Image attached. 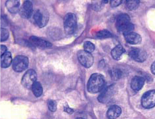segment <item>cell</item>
Segmentation results:
<instances>
[{"label": "cell", "mask_w": 155, "mask_h": 119, "mask_svg": "<svg viewBox=\"0 0 155 119\" xmlns=\"http://www.w3.org/2000/svg\"><path fill=\"white\" fill-rule=\"evenodd\" d=\"M31 89L35 97H38L41 96L43 93V87L39 82L36 81L32 87Z\"/></svg>", "instance_id": "cell-19"}, {"label": "cell", "mask_w": 155, "mask_h": 119, "mask_svg": "<svg viewBox=\"0 0 155 119\" xmlns=\"http://www.w3.org/2000/svg\"><path fill=\"white\" fill-rule=\"evenodd\" d=\"M103 3H108V1H103Z\"/></svg>", "instance_id": "cell-31"}, {"label": "cell", "mask_w": 155, "mask_h": 119, "mask_svg": "<svg viewBox=\"0 0 155 119\" xmlns=\"http://www.w3.org/2000/svg\"><path fill=\"white\" fill-rule=\"evenodd\" d=\"M33 18L36 24L39 28L45 26L48 22L49 19L47 14L39 9L35 12Z\"/></svg>", "instance_id": "cell-8"}, {"label": "cell", "mask_w": 155, "mask_h": 119, "mask_svg": "<svg viewBox=\"0 0 155 119\" xmlns=\"http://www.w3.org/2000/svg\"><path fill=\"white\" fill-rule=\"evenodd\" d=\"M77 57L79 62L86 68H90L93 64L94 58L91 53L81 50L78 52Z\"/></svg>", "instance_id": "cell-6"}, {"label": "cell", "mask_w": 155, "mask_h": 119, "mask_svg": "<svg viewBox=\"0 0 155 119\" xmlns=\"http://www.w3.org/2000/svg\"><path fill=\"white\" fill-rule=\"evenodd\" d=\"M140 1L139 0H128L126 2L127 9L129 10L137 9L140 5Z\"/></svg>", "instance_id": "cell-21"}, {"label": "cell", "mask_w": 155, "mask_h": 119, "mask_svg": "<svg viewBox=\"0 0 155 119\" xmlns=\"http://www.w3.org/2000/svg\"><path fill=\"white\" fill-rule=\"evenodd\" d=\"M124 35L126 41L129 44L138 45L140 44L142 41L141 36L132 31L124 33Z\"/></svg>", "instance_id": "cell-12"}, {"label": "cell", "mask_w": 155, "mask_h": 119, "mask_svg": "<svg viewBox=\"0 0 155 119\" xmlns=\"http://www.w3.org/2000/svg\"><path fill=\"white\" fill-rule=\"evenodd\" d=\"M126 50L121 44H119L115 46L111 51V54L113 58L116 60L120 59Z\"/></svg>", "instance_id": "cell-17"}, {"label": "cell", "mask_w": 155, "mask_h": 119, "mask_svg": "<svg viewBox=\"0 0 155 119\" xmlns=\"http://www.w3.org/2000/svg\"><path fill=\"white\" fill-rule=\"evenodd\" d=\"M129 55L135 61L140 63L144 62L147 57L146 51L137 48L131 49L129 53Z\"/></svg>", "instance_id": "cell-10"}, {"label": "cell", "mask_w": 155, "mask_h": 119, "mask_svg": "<svg viewBox=\"0 0 155 119\" xmlns=\"http://www.w3.org/2000/svg\"><path fill=\"white\" fill-rule=\"evenodd\" d=\"M1 42L6 41L9 38L10 33L9 32L7 29L5 28H1Z\"/></svg>", "instance_id": "cell-24"}, {"label": "cell", "mask_w": 155, "mask_h": 119, "mask_svg": "<svg viewBox=\"0 0 155 119\" xmlns=\"http://www.w3.org/2000/svg\"><path fill=\"white\" fill-rule=\"evenodd\" d=\"M76 119H85L84 118L82 117H78Z\"/></svg>", "instance_id": "cell-32"}, {"label": "cell", "mask_w": 155, "mask_h": 119, "mask_svg": "<svg viewBox=\"0 0 155 119\" xmlns=\"http://www.w3.org/2000/svg\"><path fill=\"white\" fill-rule=\"evenodd\" d=\"M116 26L118 31L123 34L132 32L134 28V25L130 22L129 15L127 14H122L118 16Z\"/></svg>", "instance_id": "cell-2"}, {"label": "cell", "mask_w": 155, "mask_h": 119, "mask_svg": "<svg viewBox=\"0 0 155 119\" xmlns=\"http://www.w3.org/2000/svg\"><path fill=\"white\" fill-rule=\"evenodd\" d=\"M113 35L110 32L107 30H103L97 32L95 37L98 39H104L112 37Z\"/></svg>", "instance_id": "cell-22"}, {"label": "cell", "mask_w": 155, "mask_h": 119, "mask_svg": "<svg viewBox=\"0 0 155 119\" xmlns=\"http://www.w3.org/2000/svg\"><path fill=\"white\" fill-rule=\"evenodd\" d=\"M145 80L143 78L140 76H135L131 82V88L134 90H140L143 86Z\"/></svg>", "instance_id": "cell-15"}, {"label": "cell", "mask_w": 155, "mask_h": 119, "mask_svg": "<svg viewBox=\"0 0 155 119\" xmlns=\"http://www.w3.org/2000/svg\"><path fill=\"white\" fill-rule=\"evenodd\" d=\"M7 48L6 46L4 45L1 46V55L7 52Z\"/></svg>", "instance_id": "cell-29"}, {"label": "cell", "mask_w": 155, "mask_h": 119, "mask_svg": "<svg viewBox=\"0 0 155 119\" xmlns=\"http://www.w3.org/2000/svg\"><path fill=\"white\" fill-rule=\"evenodd\" d=\"M1 24L3 23V25L6 26L7 25L8 19L5 15H3L1 17Z\"/></svg>", "instance_id": "cell-27"}, {"label": "cell", "mask_w": 155, "mask_h": 119, "mask_svg": "<svg viewBox=\"0 0 155 119\" xmlns=\"http://www.w3.org/2000/svg\"><path fill=\"white\" fill-rule=\"evenodd\" d=\"M33 12V5L29 1H25L20 9L19 12L21 17L25 19H29Z\"/></svg>", "instance_id": "cell-9"}, {"label": "cell", "mask_w": 155, "mask_h": 119, "mask_svg": "<svg viewBox=\"0 0 155 119\" xmlns=\"http://www.w3.org/2000/svg\"><path fill=\"white\" fill-rule=\"evenodd\" d=\"M29 41L35 46H37L40 48H50L53 46L52 43L50 42L35 36H31Z\"/></svg>", "instance_id": "cell-11"}, {"label": "cell", "mask_w": 155, "mask_h": 119, "mask_svg": "<svg viewBox=\"0 0 155 119\" xmlns=\"http://www.w3.org/2000/svg\"><path fill=\"white\" fill-rule=\"evenodd\" d=\"M141 104L146 109L152 108L155 106V90L148 91L143 95Z\"/></svg>", "instance_id": "cell-7"}, {"label": "cell", "mask_w": 155, "mask_h": 119, "mask_svg": "<svg viewBox=\"0 0 155 119\" xmlns=\"http://www.w3.org/2000/svg\"><path fill=\"white\" fill-rule=\"evenodd\" d=\"M112 87L111 86L107 87L103 90L102 92L98 97L99 102L105 103L109 100L112 94Z\"/></svg>", "instance_id": "cell-18"}, {"label": "cell", "mask_w": 155, "mask_h": 119, "mask_svg": "<svg viewBox=\"0 0 155 119\" xmlns=\"http://www.w3.org/2000/svg\"><path fill=\"white\" fill-rule=\"evenodd\" d=\"M11 52L7 51L1 55V64L2 68L6 69L9 67L13 62Z\"/></svg>", "instance_id": "cell-16"}, {"label": "cell", "mask_w": 155, "mask_h": 119, "mask_svg": "<svg viewBox=\"0 0 155 119\" xmlns=\"http://www.w3.org/2000/svg\"><path fill=\"white\" fill-rule=\"evenodd\" d=\"M64 27L65 33L68 35L73 34L77 27V19L74 14H67L64 19Z\"/></svg>", "instance_id": "cell-3"}, {"label": "cell", "mask_w": 155, "mask_h": 119, "mask_svg": "<svg viewBox=\"0 0 155 119\" xmlns=\"http://www.w3.org/2000/svg\"><path fill=\"white\" fill-rule=\"evenodd\" d=\"M64 110L66 113L70 114H73L74 112V110L70 108L68 106H66L64 107Z\"/></svg>", "instance_id": "cell-28"}, {"label": "cell", "mask_w": 155, "mask_h": 119, "mask_svg": "<svg viewBox=\"0 0 155 119\" xmlns=\"http://www.w3.org/2000/svg\"><path fill=\"white\" fill-rule=\"evenodd\" d=\"M105 85V78L102 74L94 73L91 75L87 83V88L92 93L100 92L104 89Z\"/></svg>", "instance_id": "cell-1"}, {"label": "cell", "mask_w": 155, "mask_h": 119, "mask_svg": "<svg viewBox=\"0 0 155 119\" xmlns=\"http://www.w3.org/2000/svg\"><path fill=\"white\" fill-rule=\"evenodd\" d=\"M83 47L84 50L91 53L93 52L95 49V46L94 43L89 41L85 42Z\"/></svg>", "instance_id": "cell-23"}, {"label": "cell", "mask_w": 155, "mask_h": 119, "mask_svg": "<svg viewBox=\"0 0 155 119\" xmlns=\"http://www.w3.org/2000/svg\"><path fill=\"white\" fill-rule=\"evenodd\" d=\"M48 106L49 110L51 112L56 111L57 109V103L54 100H50L48 101Z\"/></svg>", "instance_id": "cell-25"}, {"label": "cell", "mask_w": 155, "mask_h": 119, "mask_svg": "<svg viewBox=\"0 0 155 119\" xmlns=\"http://www.w3.org/2000/svg\"><path fill=\"white\" fill-rule=\"evenodd\" d=\"M37 75L33 69L28 70L24 74L21 80L22 85L27 89H31L34 83L37 81Z\"/></svg>", "instance_id": "cell-5"}, {"label": "cell", "mask_w": 155, "mask_h": 119, "mask_svg": "<svg viewBox=\"0 0 155 119\" xmlns=\"http://www.w3.org/2000/svg\"><path fill=\"white\" fill-rule=\"evenodd\" d=\"M121 112V109L120 107L113 105L107 111V116L109 119H116L120 116Z\"/></svg>", "instance_id": "cell-14"}, {"label": "cell", "mask_w": 155, "mask_h": 119, "mask_svg": "<svg viewBox=\"0 0 155 119\" xmlns=\"http://www.w3.org/2000/svg\"><path fill=\"white\" fill-rule=\"evenodd\" d=\"M6 6L8 11L11 14H17L20 9L21 3L18 0H9L6 2Z\"/></svg>", "instance_id": "cell-13"}, {"label": "cell", "mask_w": 155, "mask_h": 119, "mask_svg": "<svg viewBox=\"0 0 155 119\" xmlns=\"http://www.w3.org/2000/svg\"><path fill=\"white\" fill-rule=\"evenodd\" d=\"M29 64L28 58L23 55H18L13 61L12 68L15 72L21 73L28 68Z\"/></svg>", "instance_id": "cell-4"}, {"label": "cell", "mask_w": 155, "mask_h": 119, "mask_svg": "<svg viewBox=\"0 0 155 119\" xmlns=\"http://www.w3.org/2000/svg\"><path fill=\"white\" fill-rule=\"evenodd\" d=\"M151 71L152 73L155 75V61L152 63L151 66Z\"/></svg>", "instance_id": "cell-30"}, {"label": "cell", "mask_w": 155, "mask_h": 119, "mask_svg": "<svg viewBox=\"0 0 155 119\" xmlns=\"http://www.w3.org/2000/svg\"><path fill=\"white\" fill-rule=\"evenodd\" d=\"M110 76L114 81H117L122 76L123 73L121 70L117 68L111 69L109 72Z\"/></svg>", "instance_id": "cell-20"}, {"label": "cell", "mask_w": 155, "mask_h": 119, "mask_svg": "<svg viewBox=\"0 0 155 119\" xmlns=\"http://www.w3.org/2000/svg\"><path fill=\"white\" fill-rule=\"evenodd\" d=\"M122 2L121 0H113L110 1V5L112 7H116L121 5Z\"/></svg>", "instance_id": "cell-26"}]
</instances>
